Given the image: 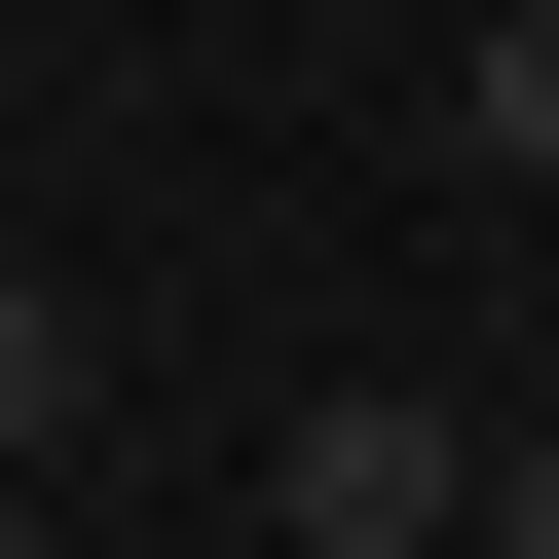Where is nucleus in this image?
<instances>
[{
	"instance_id": "1",
	"label": "nucleus",
	"mask_w": 559,
	"mask_h": 559,
	"mask_svg": "<svg viewBox=\"0 0 559 559\" xmlns=\"http://www.w3.org/2000/svg\"><path fill=\"white\" fill-rule=\"evenodd\" d=\"M448 522H485V411H411V373H336L261 448V559H448Z\"/></svg>"
},
{
	"instance_id": "2",
	"label": "nucleus",
	"mask_w": 559,
	"mask_h": 559,
	"mask_svg": "<svg viewBox=\"0 0 559 559\" xmlns=\"http://www.w3.org/2000/svg\"><path fill=\"white\" fill-rule=\"evenodd\" d=\"M448 150H485V187H559V0H485V38H448Z\"/></svg>"
},
{
	"instance_id": "3",
	"label": "nucleus",
	"mask_w": 559,
	"mask_h": 559,
	"mask_svg": "<svg viewBox=\"0 0 559 559\" xmlns=\"http://www.w3.org/2000/svg\"><path fill=\"white\" fill-rule=\"evenodd\" d=\"M75 373H112V336L38 299V261H0V522H38V448H75Z\"/></svg>"
},
{
	"instance_id": "4",
	"label": "nucleus",
	"mask_w": 559,
	"mask_h": 559,
	"mask_svg": "<svg viewBox=\"0 0 559 559\" xmlns=\"http://www.w3.org/2000/svg\"><path fill=\"white\" fill-rule=\"evenodd\" d=\"M448 559H559V448H485V522H448Z\"/></svg>"
}]
</instances>
